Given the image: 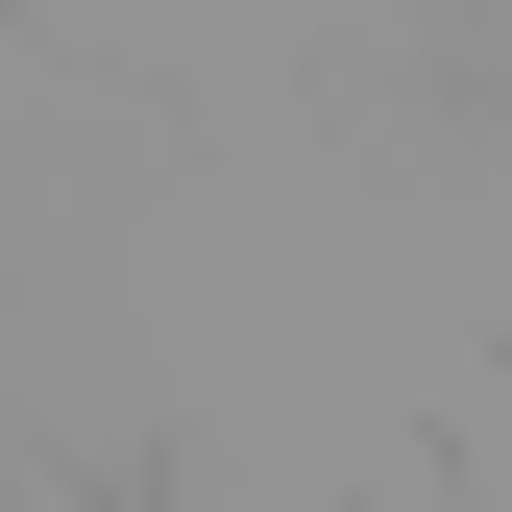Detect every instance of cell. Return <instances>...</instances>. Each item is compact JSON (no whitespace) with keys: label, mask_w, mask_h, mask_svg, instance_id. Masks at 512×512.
<instances>
[{"label":"cell","mask_w":512,"mask_h":512,"mask_svg":"<svg viewBox=\"0 0 512 512\" xmlns=\"http://www.w3.org/2000/svg\"><path fill=\"white\" fill-rule=\"evenodd\" d=\"M74 49H196V0H49Z\"/></svg>","instance_id":"7a4b0ae2"},{"label":"cell","mask_w":512,"mask_h":512,"mask_svg":"<svg viewBox=\"0 0 512 512\" xmlns=\"http://www.w3.org/2000/svg\"><path fill=\"white\" fill-rule=\"evenodd\" d=\"M25 512H147V488H122V464H25Z\"/></svg>","instance_id":"3957f363"},{"label":"cell","mask_w":512,"mask_h":512,"mask_svg":"<svg viewBox=\"0 0 512 512\" xmlns=\"http://www.w3.org/2000/svg\"><path fill=\"white\" fill-rule=\"evenodd\" d=\"M244 293H220V196L196 147H171L147 98H122V49L49 25L25 49V464H171V415L220 391Z\"/></svg>","instance_id":"6da1fadb"}]
</instances>
